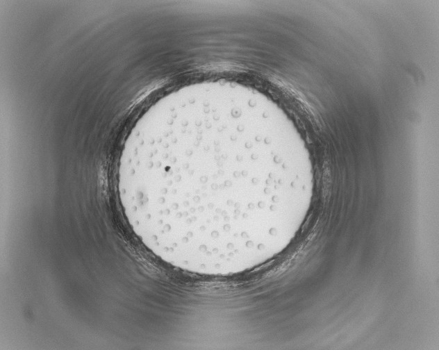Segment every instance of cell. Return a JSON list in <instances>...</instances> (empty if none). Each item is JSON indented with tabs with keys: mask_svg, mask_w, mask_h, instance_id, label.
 Here are the masks:
<instances>
[{
	"mask_svg": "<svg viewBox=\"0 0 439 350\" xmlns=\"http://www.w3.org/2000/svg\"><path fill=\"white\" fill-rule=\"evenodd\" d=\"M260 106L232 92H175L133 128L119 160V198L134 233L164 262L233 275L288 242L313 169L282 152Z\"/></svg>",
	"mask_w": 439,
	"mask_h": 350,
	"instance_id": "1",
	"label": "cell"
}]
</instances>
